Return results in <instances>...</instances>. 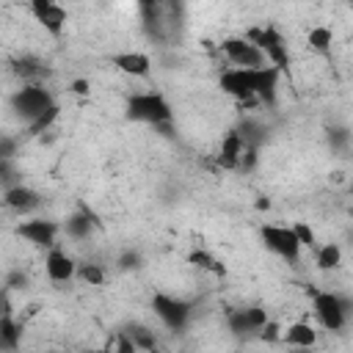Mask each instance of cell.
<instances>
[{
  "mask_svg": "<svg viewBox=\"0 0 353 353\" xmlns=\"http://www.w3.org/2000/svg\"><path fill=\"white\" fill-rule=\"evenodd\" d=\"M276 66H259V69H243V66H229L221 72L218 85L223 94H229L237 102H254V99H273L276 83H279Z\"/></svg>",
  "mask_w": 353,
  "mask_h": 353,
  "instance_id": "obj_1",
  "label": "cell"
},
{
  "mask_svg": "<svg viewBox=\"0 0 353 353\" xmlns=\"http://www.w3.org/2000/svg\"><path fill=\"white\" fill-rule=\"evenodd\" d=\"M127 116L135 121H146V124H163L171 121V105L160 91H138L130 97L127 102Z\"/></svg>",
  "mask_w": 353,
  "mask_h": 353,
  "instance_id": "obj_2",
  "label": "cell"
},
{
  "mask_svg": "<svg viewBox=\"0 0 353 353\" xmlns=\"http://www.w3.org/2000/svg\"><path fill=\"white\" fill-rule=\"evenodd\" d=\"M259 234H262V243H265L276 256H281V259H287V262H298V256H301V243H298L292 226H284V223H265V226L259 229Z\"/></svg>",
  "mask_w": 353,
  "mask_h": 353,
  "instance_id": "obj_3",
  "label": "cell"
},
{
  "mask_svg": "<svg viewBox=\"0 0 353 353\" xmlns=\"http://www.w3.org/2000/svg\"><path fill=\"white\" fill-rule=\"evenodd\" d=\"M245 39L254 41V44L265 52V58H268L270 66H276V69L287 66V61H290L287 44H284V39H281V33H279L276 28H270V25H265V28H251V30L245 33Z\"/></svg>",
  "mask_w": 353,
  "mask_h": 353,
  "instance_id": "obj_4",
  "label": "cell"
},
{
  "mask_svg": "<svg viewBox=\"0 0 353 353\" xmlns=\"http://www.w3.org/2000/svg\"><path fill=\"white\" fill-rule=\"evenodd\" d=\"M221 52L226 55V61L232 66H243V69H259V66H268V58L265 52L248 41L245 36H234V39H226L221 44Z\"/></svg>",
  "mask_w": 353,
  "mask_h": 353,
  "instance_id": "obj_5",
  "label": "cell"
},
{
  "mask_svg": "<svg viewBox=\"0 0 353 353\" xmlns=\"http://www.w3.org/2000/svg\"><path fill=\"white\" fill-rule=\"evenodd\" d=\"M312 306H314V314H317L320 325L328 328V331H339L345 325V320H347V309H345L342 298L336 292H331V290L314 292L312 295Z\"/></svg>",
  "mask_w": 353,
  "mask_h": 353,
  "instance_id": "obj_6",
  "label": "cell"
},
{
  "mask_svg": "<svg viewBox=\"0 0 353 353\" xmlns=\"http://www.w3.org/2000/svg\"><path fill=\"white\" fill-rule=\"evenodd\" d=\"M30 14H33V19H36L50 36H55V39L66 30L69 14H66V8H63L58 0H30Z\"/></svg>",
  "mask_w": 353,
  "mask_h": 353,
  "instance_id": "obj_7",
  "label": "cell"
},
{
  "mask_svg": "<svg viewBox=\"0 0 353 353\" xmlns=\"http://www.w3.org/2000/svg\"><path fill=\"white\" fill-rule=\"evenodd\" d=\"M152 306H154V314H157L168 328H174V331L185 328V323H188V317H190V303L182 301V298H176V295L157 292V295L152 298Z\"/></svg>",
  "mask_w": 353,
  "mask_h": 353,
  "instance_id": "obj_8",
  "label": "cell"
},
{
  "mask_svg": "<svg viewBox=\"0 0 353 353\" xmlns=\"http://www.w3.org/2000/svg\"><path fill=\"white\" fill-rule=\"evenodd\" d=\"M11 105L17 113H22L28 121H33L39 113H44L50 105H52V97L41 88V85H22L14 97H11Z\"/></svg>",
  "mask_w": 353,
  "mask_h": 353,
  "instance_id": "obj_9",
  "label": "cell"
},
{
  "mask_svg": "<svg viewBox=\"0 0 353 353\" xmlns=\"http://www.w3.org/2000/svg\"><path fill=\"white\" fill-rule=\"evenodd\" d=\"M44 270H47L50 281H55V284H66V281L74 279V273H77V262H74L72 254H66L63 248L50 245V251H47V256H44Z\"/></svg>",
  "mask_w": 353,
  "mask_h": 353,
  "instance_id": "obj_10",
  "label": "cell"
},
{
  "mask_svg": "<svg viewBox=\"0 0 353 353\" xmlns=\"http://www.w3.org/2000/svg\"><path fill=\"white\" fill-rule=\"evenodd\" d=\"M110 63L121 72V74H127V77H149V72H152V58L146 55V52H141V50H121V52H113L110 55Z\"/></svg>",
  "mask_w": 353,
  "mask_h": 353,
  "instance_id": "obj_11",
  "label": "cell"
},
{
  "mask_svg": "<svg viewBox=\"0 0 353 353\" xmlns=\"http://www.w3.org/2000/svg\"><path fill=\"white\" fill-rule=\"evenodd\" d=\"M19 237H25L28 243L33 245H55V234H58V226L52 221H44V218H30V221H22L19 229H17Z\"/></svg>",
  "mask_w": 353,
  "mask_h": 353,
  "instance_id": "obj_12",
  "label": "cell"
},
{
  "mask_svg": "<svg viewBox=\"0 0 353 353\" xmlns=\"http://www.w3.org/2000/svg\"><path fill=\"white\" fill-rule=\"evenodd\" d=\"M248 154V143L240 132H226L223 141H221V149H218V163L223 168H240L243 160Z\"/></svg>",
  "mask_w": 353,
  "mask_h": 353,
  "instance_id": "obj_13",
  "label": "cell"
},
{
  "mask_svg": "<svg viewBox=\"0 0 353 353\" xmlns=\"http://www.w3.org/2000/svg\"><path fill=\"white\" fill-rule=\"evenodd\" d=\"M3 201H6L8 210H14V212H19V215H28V212H33V210L41 204L39 193L30 190L28 185H14V188H8L6 196H3Z\"/></svg>",
  "mask_w": 353,
  "mask_h": 353,
  "instance_id": "obj_14",
  "label": "cell"
},
{
  "mask_svg": "<svg viewBox=\"0 0 353 353\" xmlns=\"http://www.w3.org/2000/svg\"><path fill=\"white\" fill-rule=\"evenodd\" d=\"M279 336H281L287 345H292V347H312V345L317 342V331H314V325L306 323V320L290 323L287 328H281Z\"/></svg>",
  "mask_w": 353,
  "mask_h": 353,
  "instance_id": "obj_15",
  "label": "cell"
},
{
  "mask_svg": "<svg viewBox=\"0 0 353 353\" xmlns=\"http://www.w3.org/2000/svg\"><path fill=\"white\" fill-rule=\"evenodd\" d=\"M306 44H309V50H314V52L325 55V52H331L334 30H331L328 25H312V28H309V33H306Z\"/></svg>",
  "mask_w": 353,
  "mask_h": 353,
  "instance_id": "obj_16",
  "label": "cell"
},
{
  "mask_svg": "<svg viewBox=\"0 0 353 353\" xmlns=\"http://www.w3.org/2000/svg\"><path fill=\"white\" fill-rule=\"evenodd\" d=\"M342 265V248L336 243H325L317 248V268L320 270H336Z\"/></svg>",
  "mask_w": 353,
  "mask_h": 353,
  "instance_id": "obj_17",
  "label": "cell"
},
{
  "mask_svg": "<svg viewBox=\"0 0 353 353\" xmlns=\"http://www.w3.org/2000/svg\"><path fill=\"white\" fill-rule=\"evenodd\" d=\"M188 262L196 265V268H201V270H210V273H223V265H221L210 251H204V248L190 251V254H188Z\"/></svg>",
  "mask_w": 353,
  "mask_h": 353,
  "instance_id": "obj_18",
  "label": "cell"
},
{
  "mask_svg": "<svg viewBox=\"0 0 353 353\" xmlns=\"http://www.w3.org/2000/svg\"><path fill=\"white\" fill-rule=\"evenodd\" d=\"M80 281L91 284V287H102L105 284V270L99 265H77V273H74Z\"/></svg>",
  "mask_w": 353,
  "mask_h": 353,
  "instance_id": "obj_19",
  "label": "cell"
},
{
  "mask_svg": "<svg viewBox=\"0 0 353 353\" xmlns=\"http://www.w3.org/2000/svg\"><path fill=\"white\" fill-rule=\"evenodd\" d=\"M290 226H292V232H295V237H298L301 248H314L317 234H314V229H312L306 221H295V223H290Z\"/></svg>",
  "mask_w": 353,
  "mask_h": 353,
  "instance_id": "obj_20",
  "label": "cell"
},
{
  "mask_svg": "<svg viewBox=\"0 0 353 353\" xmlns=\"http://www.w3.org/2000/svg\"><path fill=\"white\" fill-rule=\"evenodd\" d=\"M58 113H61V108L52 102V105H50L44 113H39V116L30 121V130H33V132H41V130H47V127H50V124L58 119Z\"/></svg>",
  "mask_w": 353,
  "mask_h": 353,
  "instance_id": "obj_21",
  "label": "cell"
},
{
  "mask_svg": "<svg viewBox=\"0 0 353 353\" xmlns=\"http://www.w3.org/2000/svg\"><path fill=\"white\" fill-rule=\"evenodd\" d=\"M72 88H74V94H88V83L85 80H74Z\"/></svg>",
  "mask_w": 353,
  "mask_h": 353,
  "instance_id": "obj_22",
  "label": "cell"
}]
</instances>
